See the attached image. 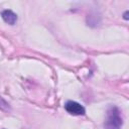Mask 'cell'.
Segmentation results:
<instances>
[{
  "instance_id": "5",
  "label": "cell",
  "mask_w": 129,
  "mask_h": 129,
  "mask_svg": "<svg viewBox=\"0 0 129 129\" xmlns=\"http://www.w3.org/2000/svg\"><path fill=\"white\" fill-rule=\"evenodd\" d=\"M127 15H128V11H126V12L124 13V18H125V19H128V16H127Z\"/></svg>"
},
{
  "instance_id": "3",
  "label": "cell",
  "mask_w": 129,
  "mask_h": 129,
  "mask_svg": "<svg viewBox=\"0 0 129 129\" xmlns=\"http://www.w3.org/2000/svg\"><path fill=\"white\" fill-rule=\"evenodd\" d=\"M1 15H2L3 20H4L6 23L10 24V25L15 24V22L17 21V15H16V14H15V13H14L12 10L6 9V10L2 11Z\"/></svg>"
},
{
  "instance_id": "2",
  "label": "cell",
  "mask_w": 129,
  "mask_h": 129,
  "mask_svg": "<svg viewBox=\"0 0 129 129\" xmlns=\"http://www.w3.org/2000/svg\"><path fill=\"white\" fill-rule=\"evenodd\" d=\"M64 109L68 113L72 115H84L86 112L85 108L80 103L75 101H68L64 105Z\"/></svg>"
},
{
  "instance_id": "4",
  "label": "cell",
  "mask_w": 129,
  "mask_h": 129,
  "mask_svg": "<svg viewBox=\"0 0 129 129\" xmlns=\"http://www.w3.org/2000/svg\"><path fill=\"white\" fill-rule=\"evenodd\" d=\"M0 110H2V111H6V112L10 110L9 104H8L2 97H0Z\"/></svg>"
},
{
  "instance_id": "1",
  "label": "cell",
  "mask_w": 129,
  "mask_h": 129,
  "mask_svg": "<svg viewBox=\"0 0 129 129\" xmlns=\"http://www.w3.org/2000/svg\"><path fill=\"white\" fill-rule=\"evenodd\" d=\"M122 124H123V119L119 109L115 106H111L107 110L104 128L105 129H121Z\"/></svg>"
}]
</instances>
